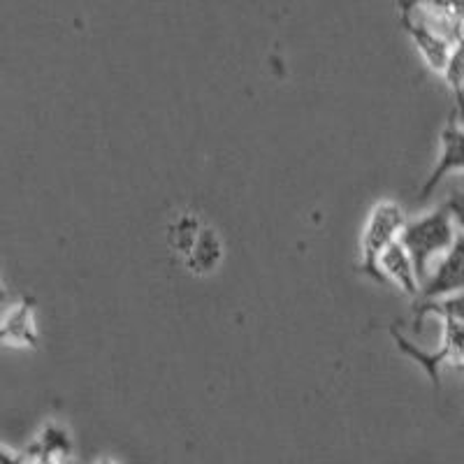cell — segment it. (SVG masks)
<instances>
[{
  "label": "cell",
  "instance_id": "6da1fadb",
  "mask_svg": "<svg viewBox=\"0 0 464 464\" xmlns=\"http://www.w3.org/2000/svg\"><path fill=\"white\" fill-rule=\"evenodd\" d=\"M455 239H458V230H455L453 214H450L449 207L441 205L425 217L406 223L400 242L411 254L420 281H425L430 263L449 254Z\"/></svg>",
  "mask_w": 464,
  "mask_h": 464
},
{
  "label": "cell",
  "instance_id": "7a4b0ae2",
  "mask_svg": "<svg viewBox=\"0 0 464 464\" xmlns=\"http://www.w3.org/2000/svg\"><path fill=\"white\" fill-rule=\"evenodd\" d=\"M406 223H409V217L400 202L381 200L372 207L370 218L364 223L362 239H360V269L379 284H383L379 272L381 254L401 237Z\"/></svg>",
  "mask_w": 464,
  "mask_h": 464
},
{
  "label": "cell",
  "instance_id": "3957f363",
  "mask_svg": "<svg viewBox=\"0 0 464 464\" xmlns=\"http://www.w3.org/2000/svg\"><path fill=\"white\" fill-rule=\"evenodd\" d=\"M455 116H458V111H453V114L449 116V121H446L441 135H439V159L420 188L422 200L432 196L434 190H437V186L441 184L449 174L464 172V128L458 126Z\"/></svg>",
  "mask_w": 464,
  "mask_h": 464
},
{
  "label": "cell",
  "instance_id": "277c9868",
  "mask_svg": "<svg viewBox=\"0 0 464 464\" xmlns=\"http://www.w3.org/2000/svg\"><path fill=\"white\" fill-rule=\"evenodd\" d=\"M464 293V232L458 235L453 248L441 256L432 275L422 281L420 300H439Z\"/></svg>",
  "mask_w": 464,
  "mask_h": 464
},
{
  "label": "cell",
  "instance_id": "5b68a950",
  "mask_svg": "<svg viewBox=\"0 0 464 464\" xmlns=\"http://www.w3.org/2000/svg\"><path fill=\"white\" fill-rule=\"evenodd\" d=\"M401 28L413 40V44L420 52L422 61L428 63V68L441 74L446 70V65H449L450 53H453V40L449 35L439 33L430 24L416 22L411 14H401Z\"/></svg>",
  "mask_w": 464,
  "mask_h": 464
},
{
  "label": "cell",
  "instance_id": "8992f818",
  "mask_svg": "<svg viewBox=\"0 0 464 464\" xmlns=\"http://www.w3.org/2000/svg\"><path fill=\"white\" fill-rule=\"evenodd\" d=\"M379 272L383 284H395L406 297H420L422 281L418 276L416 263L404 244L397 239L385 248L379 258Z\"/></svg>",
  "mask_w": 464,
  "mask_h": 464
},
{
  "label": "cell",
  "instance_id": "52a82bcc",
  "mask_svg": "<svg viewBox=\"0 0 464 464\" xmlns=\"http://www.w3.org/2000/svg\"><path fill=\"white\" fill-rule=\"evenodd\" d=\"M0 342L24 348L37 346L40 333H37L35 300H33L31 295H24L22 302L16 306H12L10 312H7L3 327H0Z\"/></svg>",
  "mask_w": 464,
  "mask_h": 464
},
{
  "label": "cell",
  "instance_id": "ba28073f",
  "mask_svg": "<svg viewBox=\"0 0 464 464\" xmlns=\"http://www.w3.org/2000/svg\"><path fill=\"white\" fill-rule=\"evenodd\" d=\"M223 256H226L223 239L218 237V232L214 227L205 223L193 248L181 260H184L186 272H190L193 276H207L211 272H217L218 265L223 263Z\"/></svg>",
  "mask_w": 464,
  "mask_h": 464
},
{
  "label": "cell",
  "instance_id": "9c48e42d",
  "mask_svg": "<svg viewBox=\"0 0 464 464\" xmlns=\"http://www.w3.org/2000/svg\"><path fill=\"white\" fill-rule=\"evenodd\" d=\"M388 333H391L397 351H400L404 358L413 360V362H416L418 367L425 372V376L430 379V383H432L434 391H439V388H441V370L446 367V364H450V355H449V351H446V346L441 343L437 351H425V348H420V346H416L413 342H409V339H406L404 334L397 330V325L388 327Z\"/></svg>",
  "mask_w": 464,
  "mask_h": 464
},
{
  "label": "cell",
  "instance_id": "30bf717a",
  "mask_svg": "<svg viewBox=\"0 0 464 464\" xmlns=\"http://www.w3.org/2000/svg\"><path fill=\"white\" fill-rule=\"evenodd\" d=\"M428 316L439 318H455V321L464 323V293H455L449 297H439V300H418L413 304V333H420L422 321Z\"/></svg>",
  "mask_w": 464,
  "mask_h": 464
},
{
  "label": "cell",
  "instance_id": "8fae6325",
  "mask_svg": "<svg viewBox=\"0 0 464 464\" xmlns=\"http://www.w3.org/2000/svg\"><path fill=\"white\" fill-rule=\"evenodd\" d=\"M202 227H205V221H202L200 217H196V214H190V211H181V214H177L168 226L169 248H172L174 254L184 258L190 248H193V244H196Z\"/></svg>",
  "mask_w": 464,
  "mask_h": 464
},
{
  "label": "cell",
  "instance_id": "7c38bea8",
  "mask_svg": "<svg viewBox=\"0 0 464 464\" xmlns=\"http://www.w3.org/2000/svg\"><path fill=\"white\" fill-rule=\"evenodd\" d=\"M26 453L28 458H44V459H58V462H63V459H68L70 453H72V443H70L68 432H65L63 428H58V425H47Z\"/></svg>",
  "mask_w": 464,
  "mask_h": 464
},
{
  "label": "cell",
  "instance_id": "4fadbf2b",
  "mask_svg": "<svg viewBox=\"0 0 464 464\" xmlns=\"http://www.w3.org/2000/svg\"><path fill=\"white\" fill-rule=\"evenodd\" d=\"M443 82L450 89L455 101V111L464 119V37H459L453 44V53L449 58V65L441 72Z\"/></svg>",
  "mask_w": 464,
  "mask_h": 464
},
{
  "label": "cell",
  "instance_id": "5bb4252c",
  "mask_svg": "<svg viewBox=\"0 0 464 464\" xmlns=\"http://www.w3.org/2000/svg\"><path fill=\"white\" fill-rule=\"evenodd\" d=\"M443 321V339L441 343L446 346L450 355L453 367H464V323L455 318H441Z\"/></svg>",
  "mask_w": 464,
  "mask_h": 464
},
{
  "label": "cell",
  "instance_id": "9a60e30c",
  "mask_svg": "<svg viewBox=\"0 0 464 464\" xmlns=\"http://www.w3.org/2000/svg\"><path fill=\"white\" fill-rule=\"evenodd\" d=\"M446 207H449L450 214H453L455 226L464 232V193H459V190L458 193H453V196H450V200L446 202Z\"/></svg>",
  "mask_w": 464,
  "mask_h": 464
},
{
  "label": "cell",
  "instance_id": "2e32d148",
  "mask_svg": "<svg viewBox=\"0 0 464 464\" xmlns=\"http://www.w3.org/2000/svg\"><path fill=\"white\" fill-rule=\"evenodd\" d=\"M98 464H116V462H111V459H101V462Z\"/></svg>",
  "mask_w": 464,
  "mask_h": 464
}]
</instances>
